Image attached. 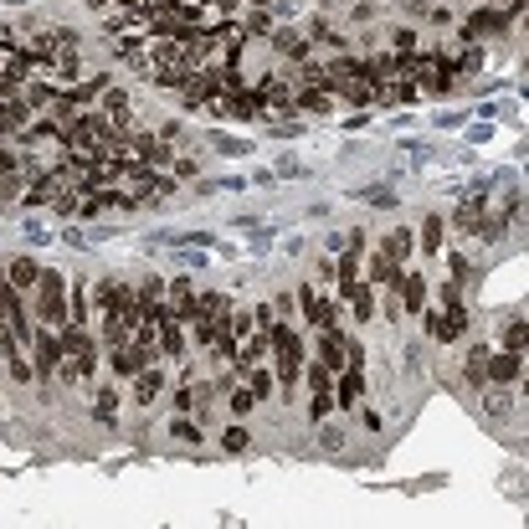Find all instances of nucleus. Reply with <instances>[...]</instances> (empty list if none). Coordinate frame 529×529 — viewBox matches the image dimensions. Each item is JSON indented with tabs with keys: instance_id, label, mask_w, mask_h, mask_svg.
I'll return each instance as SVG.
<instances>
[{
	"instance_id": "f257e3e1",
	"label": "nucleus",
	"mask_w": 529,
	"mask_h": 529,
	"mask_svg": "<svg viewBox=\"0 0 529 529\" xmlns=\"http://www.w3.org/2000/svg\"><path fill=\"white\" fill-rule=\"evenodd\" d=\"M57 335H62V370H57V381H67V385L93 381L98 339L88 335V324H67V329H57Z\"/></svg>"
},
{
	"instance_id": "f03ea898",
	"label": "nucleus",
	"mask_w": 529,
	"mask_h": 529,
	"mask_svg": "<svg viewBox=\"0 0 529 529\" xmlns=\"http://www.w3.org/2000/svg\"><path fill=\"white\" fill-rule=\"evenodd\" d=\"M32 293H36V314H42V324H47V329H67V278L57 273V268H42Z\"/></svg>"
},
{
	"instance_id": "7ed1b4c3",
	"label": "nucleus",
	"mask_w": 529,
	"mask_h": 529,
	"mask_svg": "<svg viewBox=\"0 0 529 529\" xmlns=\"http://www.w3.org/2000/svg\"><path fill=\"white\" fill-rule=\"evenodd\" d=\"M268 350H273V365H278V385L288 391V385L298 381V370H304V345H298V335H293L288 324H273Z\"/></svg>"
},
{
	"instance_id": "20e7f679",
	"label": "nucleus",
	"mask_w": 529,
	"mask_h": 529,
	"mask_svg": "<svg viewBox=\"0 0 529 529\" xmlns=\"http://www.w3.org/2000/svg\"><path fill=\"white\" fill-rule=\"evenodd\" d=\"M32 370H42V375H47V381H57V370H62V335H57V329H47V324H42V329H32Z\"/></svg>"
},
{
	"instance_id": "39448f33",
	"label": "nucleus",
	"mask_w": 529,
	"mask_h": 529,
	"mask_svg": "<svg viewBox=\"0 0 529 529\" xmlns=\"http://www.w3.org/2000/svg\"><path fill=\"white\" fill-rule=\"evenodd\" d=\"M298 304H304V319L308 324H319V329H339V304H335V298H319L314 283L298 288Z\"/></svg>"
},
{
	"instance_id": "423d86ee",
	"label": "nucleus",
	"mask_w": 529,
	"mask_h": 529,
	"mask_svg": "<svg viewBox=\"0 0 529 529\" xmlns=\"http://www.w3.org/2000/svg\"><path fill=\"white\" fill-rule=\"evenodd\" d=\"M319 365L324 370H345V365H350V339L339 335V329H324V339H319Z\"/></svg>"
},
{
	"instance_id": "0eeeda50",
	"label": "nucleus",
	"mask_w": 529,
	"mask_h": 529,
	"mask_svg": "<svg viewBox=\"0 0 529 529\" xmlns=\"http://www.w3.org/2000/svg\"><path fill=\"white\" fill-rule=\"evenodd\" d=\"M463 329H468V314L458 308V298H452L448 314H432V319H427V335H432V339H458Z\"/></svg>"
},
{
	"instance_id": "6e6552de",
	"label": "nucleus",
	"mask_w": 529,
	"mask_h": 529,
	"mask_svg": "<svg viewBox=\"0 0 529 529\" xmlns=\"http://www.w3.org/2000/svg\"><path fill=\"white\" fill-rule=\"evenodd\" d=\"M175 406H180V417H201L211 406V385H201V381H185L175 391Z\"/></svg>"
},
{
	"instance_id": "1a4fd4ad",
	"label": "nucleus",
	"mask_w": 529,
	"mask_h": 529,
	"mask_svg": "<svg viewBox=\"0 0 529 529\" xmlns=\"http://www.w3.org/2000/svg\"><path fill=\"white\" fill-rule=\"evenodd\" d=\"M160 396H165V370L145 365L139 375H134V401H139V406H149V401H160Z\"/></svg>"
},
{
	"instance_id": "9d476101",
	"label": "nucleus",
	"mask_w": 529,
	"mask_h": 529,
	"mask_svg": "<svg viewBox=\"0 0 529 529\" xmlns=\"http://www.w3.org/2000/svg\"><path fill=\"white\" fill-rule=\"evenodd\" d=\"M498 32H504V11H473V16L463 21L468 42H478V36H498Z\"/></svg>"
},
{
	"instance_id": "9b49d317",
	"label": "nucleus",
	"mask_w": 529,
	"mask_h": 529,
	"mask_svg": "<svg viewBox=\"0 0 529 529\" xmlns=\"http://www.w3.org/2000/svg\"><path fill=\"white\" fill-rule=\"evenodd\" d=\"M165 293H170V304H165V308H170L180 324H191V314H195V288H191V283H185V278H175Z\"/></svg>"
},
{
	"instance_id": "f8f14e48",
	"label": "nucleus",
	"mask_w": 529,
	"mask_h": 529,
	"mask_svg": "<svg viewBox=\"0 0 529 529\" xmlns=\"http://www.w3.org/2000/svg\"><path fill=\"white\" fill-rule=\"evenodd\" d=\"M308 391H314V401H308V417L319 421L324 411H329V370L314 360V370H308Z\"/></svg>"
},
{
	"instance_id": "ddd939ff",
	"label": "nucleus",
	"mask_w": 529,
	"mask_h": 529,
	"mask_svg": "<svg viewBox=\"0 0 529 529\" xmlns=\"http://www.w3.org/2000/svg\"><path fill=\"white\" fill-rule=\"evenodd\" d=\"M109 360H113V370H118V375H139V370L149 365V354L139 350L134 339H128V345H118V350H109Z\"/></svg>"
},
{
	"instance_id": "4468645a",
	"label": "nucleus",
	"mask_w": 529,
	"mask_h": 529,
	"mask_svg": "<svg viewBox=\"0 0 529 529\" xmlns=\"http://www.w3.org/2000/svg\"><path fill=\"white\" fill-rule=\"evenodd\" d=\"M36 273H42V268H36L32 257H16V262L5 268V283H11L16 293H32L36 288Z\"/></svg>"
},
{
	"instance_id": "2eb2a0df",
	"label": "nucleus",
	"mask_w": 529,
	"mask_h": 529,
	"mask_svg": "<svg viewBox=\"0 0 529 529\" xmlns=\"http://www.w3.org/2000/svg\"><path fill=\"white\" fill-rule=\"evenodd\" d=\"M345 304L354 308V324H365V319H375V293H370V283H360L354 278V288L345 293Z\"/></svg>"
},
{
	"instance_id": "dca6fc26",
	"label": "nucleus",
	"mask_w": 529,
	"mask_h": 529,
	"mask_svg": "<svg viewBox=\"0 0 529 529\" xmlns=\"http://www.w3.org/2000/svg\"><path fill=\"white\" fill-rule=\"evenodd\" d=\"M488 375H494V381H519V375H524V354H514V350L494 354V360H488Z\"/></svg>"
},
{
	"instance_id": "f3484780",
	"label": "nucleus",
	"mask_w": 529,
	"mask_h": 529,
	"mask_svg": "<svg viewBox=\"0 0 529 529\" xmlns=\"http://www.w3.org/2000/svg\"><path fill=\"white\" fill-rule=\"evenodd\" d=\"M293 109L298 113H329L335 109V93H329V88H304V93L293 98Z\"/></svg>"
},
{
	"instance_id": "a211bd4d",
	"label": "nucleus",
	"mask_w": 529,
	"mask_h": 529,
	"mask_svg": "<svg viewBox=\"0 0 529 529\" xmlns=\"http://www.w3.org/2000/svg\"><path fill=\"white\" fill-rule=\"evenodd\" d=\"M360 396H365V381H360V370H345V381H339V396H335V401L339 406H345V411H354V406H360Z\"/></svg>"
},
{
	"instance_id": "6ab92c4d",
	"label": "nucleus",
	"mask_w": 529,
	"mask_h": 529,
	"mask_svg": "<svg viewBox=\"0 0 529 529\" xmlns=\"http://www.w3.org/2000/svg\"><path fill=\"white\" fill-rule=\"evenodd\" d=\"M442 237H448V222H442V216H427V226H421V247H427V252H437V247H442Z\"/></svg>"
},
{
	"instance_id": "aec40b11",
	"label": "nucleus",
	"mask_w": 529,
	"mask_h": 529,
	"mask_svg": "<svg viewBox=\"0 0 529 529\" xmlns=\"http://www.w3.org/2000/svg\"><path fill=\"white\" fill-rule=\"evenodd\" d=\"M88 319H93V308H88V288L72 283V314H67V324H88Z\"/></svg>"
},
{
	"instance_id": "412c9836",
	"label": "nucleus",
	"mask_w": 529,
	"mask_h": 529,
	"mask_svg": "<svg viewBox=\"0 0 529 529\" xmlns=\"http://www.w3.org/2000/svg\"><path fill=\"white\" fill-rule=\"evenodd\" d=\"M247 391H252L257 401H262V396H273V375H268L262 365H252V370H247Z\"/></svg>"
},
{
	"instance_id": "4be33fe9",
	"label": "nucleus",
	"mask_w": 529,
	"mask_h": 529,
	"mask_svg": "<svg viewBox=\"0 0 529 529\" xmlns=\"http://www.w3.org/2000/svg\"><path fill=\"white\" fill-rule=\"evenodd\" d=\"M463 375H468L473 385H483V381H488V354L473 350V354H468V365H463Z\"/></svg>"
},
{
	"instance_id": "5701e85b",
	"label": "nucleus",
	"mask_w": 529,
	"mask_h": 529,
	"mask_svg": "<svg viewBox=\"0 0 529 529\" xmlns=\"http://www.w3.org/2000/svg\"><path fill=\"white\" fill-rule=\"evenodd\" d=\"M391 278H396V262H391L385 252H375L370 257V283H391Z\"/></svg>"
},
{
	"instance_id": "b1692460",
	"label": "nucleus",
	"mask_w": 529,
	"mask_h": 529,
	"mask_svg": "<svg viewBox=\"0 0 529 529\" xmlns=\"http://www.w3.org/2000/svg\"><path fill=\"white\" fill-rule=\"evenodd\" d=\"M385 257H391V262H401L406 252H411V237H406V231H391V237H385V247H381Z\"/></svg>"
},
{
	"instance_id": "393cba45",
	"label": "nucleus",
	"mask_w": 529,
	"mask_h": 529,
	"mask_svg": "<svg viewBox=\"0 0 529 529\" xmlns=\"http://www.w3.org/2000/svg\"><path fill=\"white\" fill-rule=\"evenodd\" d=\"M504 350L524 354V314H519V319H509V329H504Z\"/></svg>"
},
{
	"instance_id": "a878e982",
	"label": "nucleus",
	"mask_w": 529,
	"mask_h": 529,
	"mask_svg": "<svg viewBox=\"0 0 529 529\" xmlns=\"http://www.w3.org/2000/svg\"><path fill=\"white\" fill-rule=\"evenodd\" d=\"M396 288L406 293V314H417V308H421V293H427V283H421V278H406V283H396Z\"/></svg>"
},
{
	"instance_id": "bb28decb",
	"label": "nucleus",
	"mask_w": 529,
	"mask_h": 529,
	"mask_svg": "<svg viewBox=\"0 0 529 529\" xmlns=\"http://www.w3.org/2000/svg\"><path fill=\"white\" fill-rule=\"evenodd\" d=\"M391 47H396V57H406V52L417 47V32H411V26H396V32H391Z\"/></svg>"
},
{
	"instance_id": "cd10ccee",
	"label": "nucleus",
	"mask_w": 529,
	"mask_h": 529,
	"mask_svg": "<svg viewBox=\"0 0 529 529\" xmlns=\"http://www.w3.org/2000/svg\"><path fill=\"white\" fill-rule=\"evenodd\" d=\"M113 411H118V396H113V391H103V396L93 401V417L98 421H113Z\"/></svg>"
},
{
	"instance_id": "c85d7f7f",
	"label": "nucleus",
	"mask_w": 529,
	"mask_h": 529,
	"mask_svg": "<svg viewBox=\"0 0 529 529\" xmlns=\"http://www.w3.org/2000/svg\"><path fill=\"white\" fill-rule=\"evenodd\" d=\"M170 432H175L180 442H191V448H195V442H201V427H195V417H180L175 427H170Z\"/></svg>"
},
{
	"instance_id": "c756f323",
	"label": "nucleus",
	"mask_w": 529,
	"mask_h": 529,
	"mask_svg": "<svg viewBox=\"0 0 529 529\" xmlns=\"http://www.w3.org/2000/svg\"><path fill=\"white\" fill-rule=\"evenodd\" d=\"M252 406H257V396H252V391H247V385H231V411L241 417V411H252Z\"/></svg>"
},
{
	"instance_id": "7c9ffc66",
	"label": "nucleus",
	"mask_w": 529,
	"mask_h": 529,
	"mask_svg": "<svg viewBox=\"0 0 529 529\" xmlns=\"http://www.w3.org/2000/svg\"><path fill=\"white\" fill-rule=\"evenodd\" d=\"M247 437H252L247 427H226V437H222V442H226V452H241V448H247Z\"/></svg>"
},
{
	"instance_id": "2f4dec72",
	"label": "nucleus",
	"mask_w": 529,
	"mask_h": 529,
	"mask_svg": "<svg viewBox=\"0 0 529 529\" xmlns=\"http://www.w3.org/2000/svg\"><path fill=\"white\" fill-rule=\"evenodd\" d=\"M175 175H180V180H195L201 170H195V160H175Z\"/></svg>"
},
{
	"instance_id": "473e14b6",
	"label": "nucleus",
	"mask_w": 529,
	"mask_h": 529,
	"mask_svg": "<svg viewBox=\"0 0 529 529\" xmlns=\"http://www.w3.org/2000/svg\"><path fill=\"white\" fill-rule=\"evenodd\" d=\"M488 411H494V417H504V411H509V401H504V391H494V396H488Z\"/></svg>"
},
{
	"instance_id": "72a5a7b5",
	"label": "nucleus",
	"mask_w": 529,
	"mask_h": 529,
	"mask_svg": "<svg viewBox=\"0 0 529 529\" xmlns=\"http://www.w3.org/2000/svg\"><path fill=\"white\" fill-rule=\"evenodd\" d=\"M247 5H252V11H262V5H273V0H247Z\"/></svg>"
},
{
	"instance_id": "f704fd0d",
	"label": "nucleus",
	"mask_w": 529,
	"mask_h": 529,
	"mask_svg": "<svg viewBox=\"0 0 529 529\" xmlns=\"http://www.w3.org/2000/svg\"><path fill=\"white\" fill-rule=\"evenodd\" d=\"M498 5H524V0H498Z\"/></svg>"
}]
</instances>
